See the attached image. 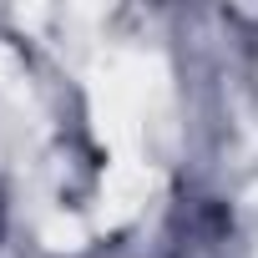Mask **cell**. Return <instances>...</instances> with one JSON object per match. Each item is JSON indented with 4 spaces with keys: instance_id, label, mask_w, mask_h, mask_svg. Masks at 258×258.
<instances>
[{
    "instance_id": "cell-1",
    "label": "cell",
    "mask_w": 258,
    "mask_h": 258,
    "mask_svg": "<svg viewBox=\"0 0 258 258\" xmlns=\"http://www.w3.org/2000/svg\"><path fill=\"white\" fill-rule=\"evenodd\" d=\"M0 223H6V208H0Z\"/></svg>"
}]
</instances>
